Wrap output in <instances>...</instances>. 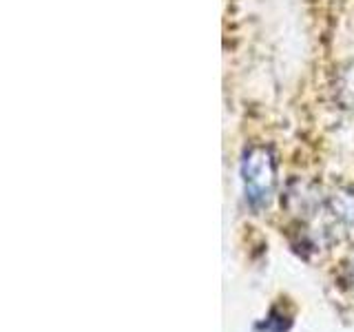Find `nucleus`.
Wrapping results in <instances>:
<instances>
[{
	"mask_svg": "<svg viewBox=\"0 0 354 332\" xmlns=\"http://www.w3.org/2000/svg\"><path fill=\"white\" fill-rule=\"evenodd\" d=\"M346 286L350 288V290L354 293V257L350 261V266L346 268Z\"/></svg>",
	"mask_w": 354,
	"mask_h": 332,
	"instance_id": "4",
	"label": "nucleus"
},
{
	"mask_svg": "<svg viewBox=\"0 0 354 332\" xmlns=\"http://www.w3.org/2000/svg\"><path fill=\"white\" fill-rule=\"evenodd\" d=\"M288 326H290V321H286V324H283V321H277V310H272L270 317L266 319V324L259 326V328H263L266 332H286Z\"/></svg>",
	"mask_w": 354,
	"mask_h": 332,
	"instance_id": "3",
	"label": "nucleus"
},
{
	"mask_svg": "<svg viewBox=\"0 0 354 332\" xmlns=\"http://www.w3.org/2000/svg\"><path fill=\"white\" fill-rule=\"evenodd\" d=\"M328 213L339 226H354V193L337 191L328 199Z\"/></svg>",
	"mask_w": 354,
	"mask_h": 332,
	"instance_id": "2",
	"label": "nucleus"
},
{
	"mask_svg": "<svg viewBox=\"0 0 354 332\" xmlns=\"http://www.w3.org/2000/svg\"><path fill=\"white\" fill-rule=\"evenodd\" d=\"M241 184L250 208L261 210L270 204L277 188V160L270 147L254 144L241 160Z\"/></svg>",
	"mask_w": 354,
	"mask_h": 332,
	"instance_id": "1",
	"label": "nucleus"
}]
</instances>
